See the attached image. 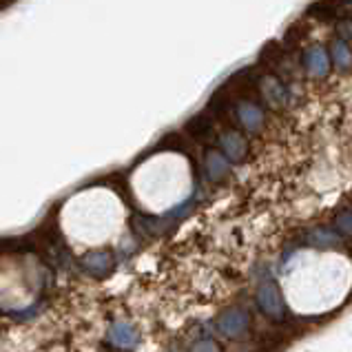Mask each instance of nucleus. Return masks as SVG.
I'll return each instance as SVG.
<instances>
[{"instance_id": "f257e3e1", "label": "nucleus", "mask_w": 352, "mask_h": 352, "mask_svg": "<svg viewBox=\"0 0 352 352\" xmlns=\"http://www.w3.org/2000/svg\"><path fill=\"white\" fill-rule=\"evenodd\" d=\"M257 304L270 319L279 321L286 315V304H284V299H281L279 288L273 281H264V284L257 288Z\"/></svg>"}, {"instance_id": "f03ea898", "label": "nucleus", "mask_w": 352, "mask_h": 352, "mask_svg": "<svg viewBox=\"0 0 352 352\" xmlns=\"http://www.w3.org/2000/svg\"><path fill=\"white\" fill-rule=\"evenodd\" d=\"M248 324H250V317H248L246 310H241V308H228L217 319L219 333L230 337V339H237V337L244 335L248 330Z\"/></svg>"}, {"instance_id": "7ed1b4c3", "label": "nucleus", "mask_w": 352, "mask_h": 352, "mask_svg": "<svg viewBox=\"0 0 352 352\" xmlns=\"http://www.w3.org/2000/svg\"><path fill=\"white\" fill-rule=\"evenodd\" d=\"M259 91L264 96L266 104L273 109H284L288 104V89L277 76H264L259 80Z\"/></svg>"}, {"instance_id": "20e7f679", "label": "nucleus", "mask_w": 352, "mask_h": 352, "mask_svg": "<svg viewBox=\"0 0 352 352\" xmlns=\"http://www.w3.org/2000/svg\"><path fill=\"white\" fill-rule=\"evenodd\" d=\"M304 67L308 76L313 78H326L330 74V56L321 45H313L304 52Z\"/></svg>"}, {"instance_id": "39448f33", "label": "nucleus", "mask_w": 352, "mask_h": 352, "mask_svg": "<svg viewBox=\"0 0 352 352\" xmlns=\"http://www.w3.org/2000/svg\"><path fill=\"white\" fill-rule=\"evenodd\" d=\"M219 144H222V153L228 162H241L248 153V144L239 131H226V133L219 138Z\"/></svg>"}, {"instance_id": "423d86ee", "label": "nucleus", "mask_w": 352, "mask_h": 352, "mask_svg": "<svg viewBox=\"0 0 352 352\" xmlns=\"http://www.w3.org/2000/svg\"><path fill=\"white\" fill-rule=\"evenodd\" d=\"M82 266L87 273H91L96 277H104L113 268V257L109 250H91V253H87L82 257Z\"/></svg>"}, {"instance_id": "0eeeda50", "label": "nucleus", "mask_w": 352, "mask_h": 352, "mask_svg": "<svg viewBox=\"0 0 352 352\" xmlns=\"http://www.w3.org/2000/svg\"><path fill=\"white\" fill-rule=\"evenodd\" d=\"M237 120L246 131L255 133V131H259L261 126H264V111H261L255 102H248V100H244V102L237 104Z\"/></svg>"}, {"instance_id": "6e6552de", "label": "nucleus", "mask_w": 352, "mask_h": 352, "mask_svg": "<svg viewBox=\"0 0 352 352\" xmlns=\"http://www.w3.org/2000/svg\"><path fill=\"white\" fill-rule=\"evenodd\" d=\"M330 63L335 65L339 74H352V47L346 40L335 38L333 45H330Z\"/></svg>"}, {"instance_id": "1a4fd4ad", "label": "nucleus", "mask_w": 352, "mask_h": 352, "mask_svg": "<svg viewBox=\"0 0 352 352\" xmlns=\"http://www.w3.org/2000/svg\"><path fill=\"white\" fill-rule=\"evenodd\" d=\"M107 339L120 350H133L138 346V333L129 324H122V321H118V324L109 328Z\"/></svg>"}, {"instance_id": "9d476101", "label": "nucleus", "mask_w": 352, "mask_h": 352, "mask_svg": "<svg viewBox=\"0 0 352 352\" xmlns=\"http://www.w3.org/2000/svg\"><path fill=\"white\" fill-rule=\"evenodd\" d=\"M204 168H206V175L208 179H213V182H219V179H224L230 170V162L224 157L222 151H215L210 148L206 151V157H204Z\"/></svg>"}, {"instance_id": "9b49d317", "label": "nucleus", "mask_w": 352, "mask_h": 352, "mask_svg": "<svg viewBox=\"0 0 352 352\" xmlns=\"http://www.w3.org/2000/svg\"><path fill=\"white\" fill-rule=\"evenodd\" d=\"M308 16H313L315 20H321V23H337V20L344 18V9L337 7L333 0H319V3H313L308 7Z\"/></svg>"}, {"instance_id": "f8f14e48", "label": "nucleus", "mask_w": 352, "mask_h": 352, "mask_svg": "<svg viewBox=\"0 0 352 352\" xmlns=\"http://www.w3.org/2000/svg\"><path fill=\"white\" fill-rule=\"evenodd\" d=\"M308 244L319 250H328V248H337L341 244V239L337 233H330L328 228H317L308 235Z\"/></svg>"}, {"instance_id": "ddd939ff", "label": "nucleus", "mask_w": 352, "mask_h": 352, "mask_svg": "<svg viewBox=\"0 0 352 352\" xmlns=\"http://www.w3.org/2000/svg\"><path fill=\"white\" fill-rule=\"evenodd\" d=\"M335 226L341 235H346V237H352V213L350 210H346V213H341L337 219H335Z\"/></svg>"}, {"instance_id": "4468645a", "label": "nucleus", "mask_w": 352, "mask_h": 352, "mask_svg": "<svg viewBox=\"0 0 352 352\" xmlns=\"http://www.w3.org/2000/svg\"><path fill=\"white\" fill-rule=\"evenodd\" d=\"M337 32H339V38L346 40V43L350 45L352 43V18L337 20Z\"/></svg>"}, {"instance_id": "2eb2a0df", "label": "nucleus", "mask_w": 352, "mask_h": 352, "mask_svg": "<svg viewBox=\"0 0 352 352\" xmlns=\"http://www.w3.org/2000/svg\"><path fill=\"white\" fill-rule=\"evenodd\" d=\"M188 131H190V133H195V135H204L210 131V122H208V120H204V116H199L195 120H190Z\"/></svg>"}, {"instance_id": "dca6fc26", "label": "nucleus", "mask_w": 352, "mask_h": 352, "mask_svg": "<svg viewBox=\"0 0 352 352\" xmlns=\"http://www.w3.org/2000/svg\"><path fill=\"white\" fill-rule=\"evenodd\" d=\"M304 36H306V29L301 27V25H293V27H290L288 32H286L284 43H286V45H297Z\"/></svg>"}, {"instance_id": "f3484780", "label": "nucleus", "mask_w": 352, "mask_h": 352, "mask_svg": "<svg viewBox=\"0 0 352 352\" xmlns=\"http://www.w3.org/2000/svg\"><path fill=\"white\" fill-rule=\"evenodd\" d=\"M190 352H222V350H219V346L215 344V341L202 339V341H197V344L190 346Z\"/></svg>"}]
</instances>
